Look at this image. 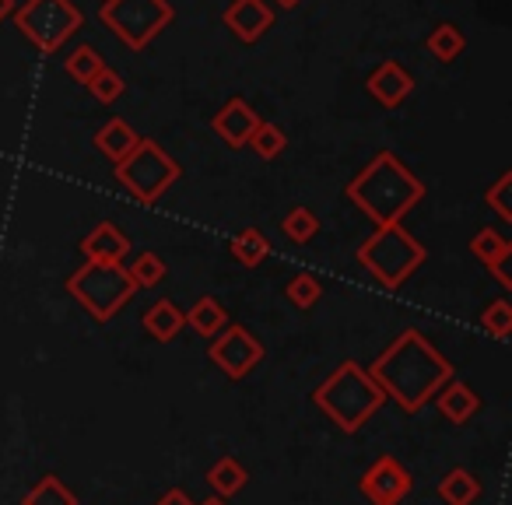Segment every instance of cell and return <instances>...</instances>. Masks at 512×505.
Masks as SVG:
<instances>
[{
	"label": "cell",
	"instance_id": "obj_1",
	"mask_svg": "<svg viewBox=\"0 0 512 505\" xmlns=\"http://www.w3.org/2000/svg\"><path fill=\"white\" fill-rule=\"evenodd\" d=\"M369 376L404 414H418L453 379V365L418 327H404L372 362Z\"/></svg>",
	"mask_w": 512,
	"mask_h": 505
},
{
	"label": "cell",
	"instance_id": "obj_2",
	"mask_svg": "<svg viewBox=\"0 0 512 505\" xmlns=\"http://www.w3.org/2000/svg\"><path fill=\"white\" fill-rule=\"evenodd\" d=\"M344 197L372 218V225H400L414 207L425 197V183L400 162L393 151H379L348 186H344Z\"/></svg>",
	"mask_w": 512,
	"mask_h": 505
},
{
	"label": "cell",
	"instance_id": "obj_3",
	"mask_svg": "<svg viewBox=\"0 0 512 505\" xmlns=\"http://www.w3.org/2000/svg\"><path fill=\"white\" fill-rule=\"evenodd\" d=\"M313 404L341 428L344 435H355L383 411L386 393L379 390V383L369 376V369L358 362H344L323 379L313 390Z\"/></svg>",
	"mask_w": 512,
	"mask_h": 505
},
{
	"label": "cell",
	"instance_id": "obj_4",
	"mask_svg": "<svg viewBox=\"0 0 512 505\" xmlns=\"http://www.w3.org/2000/svg\"><path fill=\"white\" fill-rule=\"evenodd\" d=\"M355 257H358V264L372 274V281H379L386 292H397V288L407 285L411 274L425 264L428 253L404 225H383L358 246Z\"/></svg>",
	"mask_w": 512,
	"mask_h": 505
},
{
	"label": "cell",
	"instance_id": "obj_5",
	"mask_svg": "<svg viewBox=\"0 0 512 505\" xmlns=\"http://www.w3.org/2000/svg\"><path fill=\"white\" fill-rule=\"evenodd\" d=\"M67 292L95 323H109L130 306V299L137 295V285L130 281L123 264H92V260H85L67 278Z\"/></svg>",
	"mask_w": 512,
	"mask_h": 505
},
{
	"label": "cell",
	"instance_id": "obj_6",
	"mask_svg": "<svg viewBox=\"0 0 512 505\" xmlns=\"http://www.w3.org/2000/svg\"><path fill=\"white\" fill-rule=\"evenodd\" d=\"M15 25L39 53H60L64 43H71L81 32V11L74 8V0H25L22 8H15Z\"/></svg>",
	"mask_w": 512,
	"mask_h": 505
},
{
	"label": "cell",
	"instance_id": "obj_7",
	"mask_svg": "<svg viewBox=\"0 0 512 505\" xmlns=\"http://www.w3.org/2000/svg\"><path fill=\"white\" fill-rule=\"evenodd\" d=\"M179 176H183V169L176 158H169L162 144L148 141V137H141V144L116 165V179L137 204H155Z\"/></svg>",
	"mask_w": 512,
	"mask_h": 505
},
{
	"label": "cell",
	"instance_id": "obj_8",
	"mask_svg": "<svg viewBox=\"0 0 512 505\" xmlns=\"http://www.w3.org/2000/svg\"><path fill=\"white\" fill-rule=\"evenodd\" d=\"M176 11L169 0H106L102 4V25L130 50L151 46L172 25Z\"/></svg>",
	"mask_w": 512,
	"mask_h": 505
},
{
	"label": "cell",
	"instance_id": "obj_9",
	"mask_svg": "<svg viewBox=\"0 0 512 505\" xmlns=\"http://www.w3.org/2000/svg\"><path fill=\"white\" fill-rule=\"evenodd\" d=\"M207 355H211V362L218 365L228 379H246L249 372H256V365L267 358V348L249 327H242V323H228L221 334H214Z\"/></svg>",
	"mask_w": 512,
	"mask_h": 505
},
{
	"label": "cell",
	"instance_id": "obj_10",
	"mask_svg": "<svg viewBox=\"0 0 512 505\" xmlns=\"http://www.w3.org/2000/svg\"><path fill=\"white\" fill-rule=\"evenodd\" d=\"M414 488V477L397 456H379L362 477H358V491H362L365 502L372 505H400Z\"/></svg>",
	"mask_w": 512,
	"mask_h": 505
},
{
	"label": "cell",
	"instance_id": "obj_11",
	"mask_svg": "<svg viewBox=\"0 0 512 505\" xmlns=\"http://www.w3.org/2000/svg\"><path fill=\"white\" fill-rule=\"evenodd\" d=\"M221 22L239 43H260L274 29V11L267 0H232Z\"/></svg>",
	"mask_w": 512,
	"mask_h": 505
},
{
	"label": "cell",
	"instance_id": "obj_12",
	"mask_svg": "<svg viewBox=\"0 0 512 505\" xmlns=\"http://www.w3.org/2000/svg\"><path fill=\"white\" fill-rule=\"evenodd\" d=\"M211 127H214V134H218L232 151L235 148H246L249 137H253V130L260 127V113H256V109L249 106L246 99H228L225 106L214 113Z\"/></svg>",
	"mask_w": 512,
	"mask_h": 505
},
{
	"label": "cell",
	"instance_id": "obj_13",
	"mask_svg": "<svg viewBox=\"0 0 512 505\" xmlns=\"http://www.w3.org/2000/svg\"><path fill=\"white\" fill-rule=\"evenodd\" d=\"M365 88H369V95L383 109H397L400 102L411 99V92H414V74L407 71L404 64H397V60H383V64H379L376 71L369 74Z\"/></svg>",
	"mask_w": 512,
	"mask_h": 505
},
{
	"label": "cell",
	"instance_id": "obj_14",
	"mask_svg": "<svg viewBox=\"0 0 512 505\" xmlns=\"http://www.w3.org/2000/svg\"><path fill=\"white\" fill-rule=\"evenodd\" d=\"M470 253H474L477 264H484V271L495 274V281L512 292V274H509V260H512V242L505 235H498L495 228H481V232L470 239Z\"/></svg>",
	"mask_w": 512,
	"mask_h": 505
},
{
	"label": "cell",
	"instance_id": "obj_15",
	"mask_svg": "<svg viewBox=\"0 0 512 505\" xmlns=\"http://www.w3.org/2000/svg\"><path fill=\"white\" fill-rule=\"evenodd\" d=\"M81 253H85V260H92V264H123L130 253V239L120 225L102 221V225H95L92 232L81 239Z\"/></svg>",
	"mask_w": 512,
	"mask_h": 505
},
{
	"label": "cell",
	"instance_id": "obj_16",
	"mask_svg": "<svg viewBox=\"0 0 512 505\" xmlns=\"http://www.w3.org/2000/svg\"><path fill=\"white\" fill-rule=\"evenodd\" d=\"M435 407H439L442 418L453 421V425H467V421L477 414V407H481V397L474 393V386L453 376L439 393H435Z\"/></svg>",
	"mask_w": 512,
	"mask_h": 505
},
{
	"label": "cell",
	"instance_id": "obj_17",
	"mask_svg": "<svg viewBox=\"0 0 512 505\" xmlns=\"http://www.w3.org/2000/svg\"><path fill=\"white\" fill-rule=\"evenodd\" d=\"M141 327H144V334L155 337L158 344H169L186 330V316L172 299H158V302H151L148 313L141 316Z\"/></svg>",
	"mask_w": 512,
	"mask_h": 505
},
{
	"label": "cell",
	"instance_id": "obj_18",
	"mask_svg": "<svg viewBox=\"0 0 512 505\" xmlns=\"http://www.w3.org/2000/svg\"><path fill=\"white\" fill-rule=\"evenodd\" d=\"M137 144H141V134H137L127 120H120V116H116V120H109V123H102L99 134H95V148H99L113 165H120L123 158L137 148Z\"/></svg>",
	"mask_w": 512,
	"mask_h": 505
},
{
	"label": "cell",
	"instance_id": "obj_19",
	"mask_svg": "<svg viewBox=\"0 0 512 505\" xmlns=\"http://www.w3.org/2000/svg\"><path fill=\"white\" fill-rule=\"evenodd\" d=\"M183 316H186V327H190L193 334H200V337H214V334H221V330L228 327L225 306H221L214 295H200V299L193 302Z\"/></svg>",
	"mask_w": 512,
	"mask_h": 505
},
{
	"label": "cell",
	"instance_id": "obj_20",
	"mask_svg": "<svg viewBox=\"0 0 512 505\" xmlns=\"http://www.w3.org/2000/svg\"><path fill=\"white\" fill-rule=\"evenodd\" d=\"M207 484H211L218 498H232L249 484V470L242 467L235 456H221V460H214L211 470H207Z\"/></svg>",
	"mask_w": 512,
	"mask_h": 505
},
{
	"label": "cell",
	"instance_id": "obj_21",
	"mask_svg": "<svg viewBox=\"0 0 512 505\" xmlns=\"http://www.w3.org/2000/svg\"><path fill=\"white\" fill-rule=\"evenodd\" d=\"M228 249H232V257L239 260L242 267H260L267 257H271V239H267L260 228H242V232L232 235V242H228Z\"/></svg>",
	"mask_w": 512,
	"mask_h": 505
},
{
	"label": "cell",
	"instance_id": "obj_22",
	"mask_svg": "<svg viewBox=\"0 0 512 505\" xmlns=\"http://www.w3.org/2000/svg\"><path fill=\"white\" fill-rule=\"evenodd\" d=\"M477 495H481V481L467 467H453L439 481V498L446 505H474Z\"/></svg>",
	"mask_w": 512,
	"mask_h": 505
},
{
	"label": "cell",
	"instance_id": "obj_23",
	"mask_svg": "<svg viewBox=\"0 0 512 505\" xmlns=\"http://www.w3.org/2000/svg\"><path fill=\"white\" fill-rule=\"evenodd\" d=\"M425 50L432 53L439 64H453V60L463 57V50H467V36H463L453 22H442V25H435L432 36L425 39Z\"/></svg>",
	"mask_w": 512,
	"mask_h": 505
},
{
	"label": "cell",
	"instance_id": "obj_24",
	"mask_svg": "<svg viewBox=\"0 0 512 505\" xmlns=\"http://www.w3.org/2000/svg\"><path fill=\"white\" fill-rule=\"evenodd\" d=\"M22 505H81L78 495H74L71 488H67L64 481H60L57 474H46L39 484H32L29 491H25Z\"/></svg>",
	"mask_w": 512,
	"mask_h": 505
},
{
	"label": "cell",
	"instance_id": "obj_25",
	"mask_svg": "<svg viewBox=\"0 0 512 505\" xmlns=\"http://www.w3.org/2000/svg\"><path fill=\"white\" fill-rule=\"evenodd\" d=\"M165 260L158 257V253H151V249H144V253H137L134 260H130V267H127V274H130V281L137 285V292L141 288H155V285H162L165 281Z\"/></svg>",
	"mask_w": 512,
	"mask_h": 505
},
{
	"label": "cell",
	"instance_id": "obj_26",
	"mask_svg": "<svg viewBox=\"0 0 512 505\" xmlns=\"http://www.w3.org/2000/svg\"><path fill=\"white\" fill-rule=\"evenodd\" d=\"M281 232H285V239L306 246V242H313L316 235H320V218H316L309 207H292V211L281 218Z\"/></svg>",
	"mask_w": 512,
	"mask_h": 505
},
{
	"label": "cell",
	"instance_id": "obj_27",
	"mask_svg": "<svg viewBox=\"0 0 512 505\" xmlns=\"http://www.w3.org/2000/svg\"><path fill=\"white\" fill-rule=\"evenodd\" d=\"M249 148H253L256 155L264 158V162H271V158H278L281 151L288 148V134L278 127V123L260 120V127H256L253 137H249Z\"/></svg>",
	"mask_w": 512,
	"mask_h": 505
},
{
	"label": "cell",
	"instance_id": "obj_28",
	"mask_svg": "<svg viewBox=\"0 0 512 505\" xmlns=\"http://www.w3.org/2000/svg\"><path fill=\"white\" fill-rule=\"evenodd\" d=\"M102 57H99V50H95V46H78V50H71L67 53V60H64V71L71 74L74 81H81V85L88 88V81L95 78V74L102 71Z\"/></svg>",
	"mask_w": 512,
	"mask_h": 505
},
{
	"label": "cell",
	"instance_id": "obj_29",
	"mask_svg": "<svg viewBox=\"0 0 512 505\" xmlns=\"http://www.w3.org/2000/svg\"><path fill=\"white\" fill-rule=\"evenodd\" d=\"M481 327L488 337L495 341H509L512 334V302L509 299H495L481 309Z\"/></svg>",
	"mask_w": 512,
	"mask_h": 505
},
{
	"label": "cell",
	"instance_id": "obj_30",
	"mask_svg": "<svg viewBox=\"0 0 512 505\" xmlns=\"http://www.w3.org/2000/svg\"><path fill=\"white\" fill-rule=\"evenodd\" d=\"M285 299L292 302L295 309H313L316 302L323 299V285L316 274H295L285 285Z\"/></svg>",
	"mask_w": 512,
	"mask_h": 505
},
{
	"label": "cell",
	"instance_id": "obj_31",
	"mask_svg": "<svg viewBox=\"0 0 512 505\" xmlns=\"http://www.w3.org/2000/svg\"><path fill=\"white\" fill-rule=\"evenodd\" d=\"M88 92H92V99H95V102L109 106V102H116L123 92H127V81H123L116 71H109V67H102V71L95 74L92 81H88Z\"/></svg>",
	"mask_w": 512,
	"mask_h": 505
},
{
	"label": "cell",
	"instance_id": "obj_32",
	"mask_svg": "<svg viewBox=\"0 0 512 505\" xmlns=\"http://www.w3.org/2000/svg\"><path fill=\"white\" fill-rule=\"evenodd\" d=\"M484 204H488L502 221H512V172H502V176L488 186Z\"/></svg>",
	"mask_w": 512,
	"mask_h": 505
},
{
	"label": "cell",
	"instance_id": "obj_33",
	"mask_svg": "<svg viewBox=\"0 0 512 505\" xmlns=\"http://www.w3.org/2000/svg\"><path fill=\"white\" fill-rule=\"evenodd\" d=\"M155 505H197V502H193V498L186 495L183 488H169V491H165L162 498H158Z\"/></svg>",
	"mask_w": 512,
	"mask_h": 505
},
{
	"label": "cell",
	"instance_id": "obj_34",
	"mask_svg": "<svg viewBox=\"0 0 512 505\" xmlns=\"http://www.w3.org/2000/svg\"><path fill=\"white\" fill-rule=\"evenodd\" d=\"M15 15V0H0V22H8Z\"/></svg>",
	"mask_w": 512,
	"mask_h": 505
},
{
	"label": "cell",
	"instance_id": "obj_35",
	"mask_svg": "<svg viewBox=\"0 0 512 505\" xmlns=\"http://www.w3.org/2000/svg\"><path fill=\"white\" fill-rule=\"evenodd\" d=\"M274 4H278V8H285V11H292V8H299L302 0H274Z\"/></svg>",
	"mask_w": 512,
	"mask_h": 505
},
{
	"label": "cell",
	"instance_id": "obj_36",
	"mask_svg": "<svg viewBox=\"0 0 512 505\" xmlns=\"http://www.w3.org/2000/svg\"><path fill=\"white\" fill-rule=\"evenodd\" d=\"M197 505H228V498H218V495H211V498H204V502H197Z\"/></svg>",
	"mask_w": 512,
	"mask_h": 505
}]
</instances>
